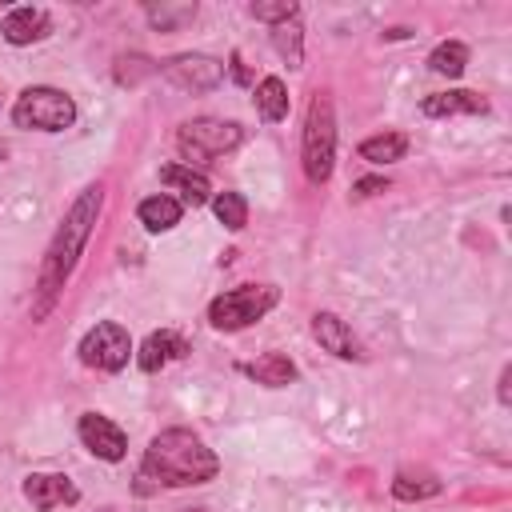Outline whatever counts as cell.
<instances>
[{"instance_id":"cell-27","label":"cell","mask_w":512,"mask_h":512,"mask_svg":"<svg viewBox=\"0 0 512 512\" xmlns=\"http://www.w3.org/2000/svg\"><path fill=\"white\" fill-rule=\"evenodd\" d=\"M508 380H512V368L500 372V404H508Z\"/></svg>"},{"instance_id":"cell-3","label":"cell","mask_w":512,"mask_h":512,"mask_svg":"<svg viewBox=\"0 0 512 512\" xmlns=\"http://www.w3.org/2000/svg\"><path fill=\"white\" fill-rule=\"evenodd\" d=\"M300 160H304V176L312 184H324L332 176V164H336V116H332L328 92H316L312 104H308Z\"/></svg>"},{"instance_id":"cell-25","label":"cell","mask_w":512,"mask_h":512,"mask_svg":"<svg viewBox=\"0 0 512 512\" xmlns=\"http://www.w3.org/2000/svg\"><path fill=\"white\" fill-rule=\"evenodd\" d=\"M252 16L264 24H288L296 20V4L292 0H272V4H252Z\"/></svg>"},{"instance_id":"cell-16","label":"cell","mask_w":512,"mask_h":512,"mask_svg":"<svg viewBox=\"0 0 512 512\" xmlns=\"http://www.w3.org/2000/svg\"><path fill=\"white\" fill-rule=\"evenodd\" d=\"M180 212H184V204L176 200V196H148V200H140V208H136V216H140V224L148 228V232H168V228H176L180 224Z\"/></svg>"},{"instance_id":"cell-9","label":"cell","mask_w":512,"mask_h":512,"mask_svg":"<svg viewBox=\"0 0 512 512\" xmlns=\"http://www.w3.org/2000/svg\"><path fill=\"white\" fill-rule=\"evenodd\" d=\"M76 432H80L84 448H88L92 456L108 460V464L124 460V452H128V436H124V428H120V424H112V420H108V416H100V412H84V416H80V424H76Z\"/></svg>"},{"instance_id":"cell-22","label":"cell","mask_w":512,"mask_h":512,"mask_svg":"<svg viewBox=\"0 0 512 512\" xmlns=\"http://www.w3.org/2000/svg\"><path fill=\"white\" fill-rule=\"evenodd\" d=\"M428 64H432V72H440V76H460L464 72V64H468V48L460 44V40H444L432 56H428Z\"/></svg>"},{"instance_id":"cell-18","label":"cell","mask_w":512,"mask_h":512,"mask_svg":"<svg viewBox=\"0 0 512 512\" xmlns=\"http://www.w3.org/2000/svg\"><path fill=\"white\" fill-rule=\"evenodd\" d=\"M256 112H260V120H268V124H280V120L288 116V88H284L280 76H264V80L256 84Z\"/></svg>"},{"instance_id":"cell-23","label":"cell","mask_w":512,"mask_h":512,"mask_svg":"<svg viewBox=\"0 0 512 512\" xmlns=\"http://www.w3.org/2000/svg\"><path fill=\"white\" fill-rule=\"evenodd\" d=\"M148 12V20L160 28V32H172V28H180V24H188L192 16H196V4H148L144 8Z\"/></svg>"},{"instance_id":"cell-10","label":"cell","mask_w":512,"mask_h":512,"mask_svg":"<svg viewBox=\"0 0 512 512\" xmlns=\"http://www.w3.org/2000/svg\"><path fill=\"white\" fill-rule=\"evenodd\" d=\"M24 496H28V504L36 512H52L60 504H76L80 500V492H76V484L68 476H48V472H32L24 480Z\"/></svg>"},{"instance_id":"cell-7","label":"cell","mask_w":512,"mask_h":512,"mask_svg":"<svg viewBox=\"0 0 512 512\" xmlns=\"http://www.w3.org/2000/svg\"><path fill=\"white\" fill-rule=\"evenodd\" d=\"M80 360L88 368H100V372H120L132 356V340H128V328H120L116 320H100L96 328L84 332L80 340Z\"/></svg>"},{"instance_id":"cell-2","label":"cell","mask_w":512,"mask_h":512,"mask_svg":"<svg viewBox=\"0 0 512 512\" xmlns=\"http://www.w3.org/2000/svg\"><path fill=\"white\" fill-rule=\"evenodd\" d=\"M100 208H104V188L88 184L76 196V204L68 208V216L60 220V228H56L48 252H44V264H40V304H36V316H44L52 296L68 284V276H72V268H76V260H80V252H84V244L92 236V224H96Z\"/></svg>"},{"instance_id":"cell-21","label":"cell","mask_w":512,"mask_h":512,"mask_svg":"<svg viewBox=\"0 0 512 512\" xmlns=\"http://www.w3.org/2000/svg\"><path fill=\"white\" fill-rule=\"evenodd\" d=\"M212 212H216V220H220L228 232H240V228L248 224V200H244L240 192H216V196H212Z\"/></svg>"},{"instance_id":"cell-20","label":"cell","mask_w":512,"mask_h":512,"mask_svg":"<svg viewBox=\"0 0 512 512\" xmlns=\"http://www.w3.org/2000/svg\"><path fill=\"white\" fill-rule=\"evenodd\" d=\"M440 492V480L432 476V472H396V480H392V496L396 500H428V496H436Z\"/></svg>"},{"instance_id":"cell-24","label":"cell","mask_w":512,"mask_h":512,"mask_svg":"<svg viewBox=\"0 0 512 512\" xmlns=\"http://www.w3.org/2000/svg\"><path fill=\"white\" fill-rule=\"evenodd\" d=\"M272 44H276V52L288 60V68H300L304 52H300V28H296V20L276 24V28H272Z\"/></svg>"},{"instance_id":"cell-19","label":"cell","mask_w":512,"mask_h":512,"mask_svg":"<svg viewBox=\"0 0 512 512\" xmlns=\"http://www.w3.org/2000/svg\"><path fill=\"white\" fill-rule=\"evenodd\" d=\"M360 160H368V164H392V160H404V152H408V136L404 132H384V136H368V140H360Z\"/></svg>"},{"instance_id":"cell-8","label":"cell","mask_w":512,"mask_h":512,"mask_svg":"<svg viewBox=\"0 0 512 512\" xmlns=\"http://www.w3.org/2000/svg\"><path fill=\"white\" fill-rule=\"evenodd\" d=\"M160 72L180 92H208V88H216L224 80V64L216 56H204V52H180V56L164 60Z\"/></svg>"},{"instance_id":"cell-13","label":"cell","mask_w":512,"mask_h":512,"mask_svg":"<svg viewBox=\"0 0 512 512\" xmlns=\"http://www.w3.org/2000/svg\"><path fill=\"white\" fill-rule=\"evenodd\" d=\"M160 180H164L168 188H176V192L184 196V204H192V208H200V204L212 200L208 176H204V172H192V164H164V168H160Z\"/></svg>"},{"instance_id":"cell-4","label":"cell","mask_w":512,"mask_h":512,"mask_svg":"<svg viewBox=\"0 0 512 512\" xmlns=\"http://www.w3.org/2000/svg\"><path fill=\"white\" fill-rule=\"evenodd\" d=\"M76 120V100L60 88H24L12 104V124L16 128H36V132H64Z\"/></svg>"},{"instance_id":"cell-17","label":"cell","mask_w":512,"mask_h":512,"mask_svg":"<svg viewBox=\"0 0 512 512\" xmlns=\"http://www.w3.org/2000/svg\"><path fill=\"white\" fill-rule=\"evenodd\" d=\"M244 372H248L256 384H264V388H288V384L296 380V364H292L284 352H264V356L252 360Z\"/></svg>"},{"instance_id":"cell-26","label":"cell","mask_w":512,"mask_h":512,"mask_svg":"<svg viewBox=\"0 0 512 512\" xmlns=\"http://www.w3.org/2000/svg\"><path fill=\"white\" fill-rule=\"evenodd\" d=\"M352 188H356V196H372V192H384L388 180H384V176H368V180H356Z\"/></svg>"},{"instance_id":"cell-14","label":"cell","mask_w":512,"mask_h":512,"mask_svg":"<svg viewBox=\"0 0 512 512\" xmlns=\"http://www.w3.org/2000/svg\"><path fill=\"white\" fill-rule=\"evenodd\" d=\"M424 116H456V112H488V100L480 92H468V88H452V92H436V96H424Z\"/></svg>"},{"instance_id":"cell-5","label":"cell","mask_w":512,"mask_h":512,"mask_svg":"<svg viewBox=\"0 0 512 512\" xmlns=\"http://www.w3.org/2000/svg\"><path fill=\"white\" fill-rule=\"evenodd\" d=\"M276 300H280V292L272 284H240V288H232L208 304V320L220 332H236V328L256 324L264 312H272Z\"/></svg>"},{"instance_id":"cell-12","label":"cell","mask_w":512,"mask_h":512,"mask_svg":"<svg viewBox=\"0 0 512 512\" xmlns=\"http://www.w3.org/2000/svg\"><path fill=\"white\" fill-rule=\"evenodd\" d=\"M48 12L44 8H32V4H20V8H8V16H4V24H0V32H4V40L8 44H36V40H44L48 36Z\"/></svg>"},{"instance_id":"cell-15","label":"cell","mask_w":512,"mask_h":512,"mask_svg":"<svg viewBox=\"0 0 512 512\" xmlns=\"http://www.w3.org/2000/svg\"><path fill=\"white\" fill-rule=\"evenodd\" d=\"M188 348H184V340L176 336V332H152L144 344H140V352H136V364L144 368V372H160L168 360H176V356H184Z\"/></svg>"},{"instance_id":"cell-11","label":"cell","mask_w":512,"mask_h":512,"mask_svg":"<svg viewBox=\"0 0 512 512\" xmlns=\"http://www.w3.org/2000/svg\"><path fill=\"white\" fill-rule=\"evenodd\" d=\"M312 336L320 340L324 352H332V356H340V360H360V356H364V352H360V340L352 336V328H348L340 316H332V312H316V316H312Z\"/></svg>"},{"instance_id":"cell-6","label":"cell","mask_w":512,"mask_h":512,"mask_svg":"<svg viewBox=\"0 0 512 512\" xmlns=\"http://www.w3.org/2000/svg\"><path fill=\"white\" fill-rule=\"evenodd\" d=\"M244 140V128L232 124V120H212V116H200V120H188L180 124L176 132V144L188 160H212V156H224L232 152L236 144Z\"/></svg>"},{"instance_id":"cell-1","label":"cell","mask_w":512,"mask_h":512,"mask_svg":"<svg viewBox=\"0 0 512 512\" xmlns=\"http://www.w3.org/2000/svg\"><path fill=\"white\" fill-rule=\"evenodd\" d=\"M220 472L216 452L188 428H164L152 436L140 460V480H152L160 488H188V484H208Z\"/></svg>"}]
</instances>
